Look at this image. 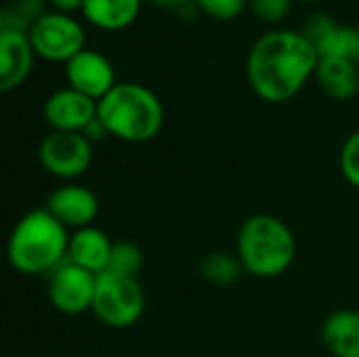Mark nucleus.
<instances>
[{
    "label": "nucleus",
    "instance_id": "nucleus-1",
    "mask_svg": "<svg viewBox=\"0 0 359 357\" xmlns=\"http://www.w3.org/2000/svg\"><path fill=\"white\" fill-rule=\"evenodd\" d=\"M320 55L303 32L273 29L263 34L246 59V78L255 95L267 103L294 99L316 74Z\"/></svg>",
    "mask_w": 359,
    "mask_h": 357
},
{
    "label": "nucleus",
    "instance_id": "nucleus-2",
    "mask_svg": "<svg viewBox=\"0 0 359 357\" xmlns=\"http://www.w3.org/2000/svg\"><path fill=\"white\" fill-rule=\"evenodd\" d=\"M69 229L46 208L25 213L13 227L6 244L11 267L21 276L50 274L67 259Z\"/></svg>",
    "mask_w": 359,
    "mask_h": 357
},
{
    "label": "nucleus",
    "instance_id": "nucleus-3",
    "mask_svg": "<svg viewBox=\"0 0 359 357\" xmlns=\"http://www.w3.org/2000/svg\"><path fill=\"white\" fill-rule=\"evenodd\" d=\"M97 116L109 137L126 143H147L164 126L162 101L137 82H118L97 103Z\"/></svg>",
    "mask_w": 359,
    "mask_h": 357
},
{
    "label": "nucleus",
    "instance_id": "nucleus-4",
    "mask_svg": "<svg viewBox=\"0 0 359 357\" xmlns=\"http://www.w3.org/2000/svg\"><path fill=\"white\" fill-rule=\"evenodd\" d=\"M297 257L292 229L273 215H252L238 231V259L246 274L259 280L284 276Z\"/></svg>",
    "mask_w": 359,
    "mask_h": 357
},
{
    "label": "nucleus",
    "instance_id": "nucleus-5",
    "mask_svg": "<svg viewBox=\"0 0 359 357\" xmlns=\"http://www.w3.org/2000/svg\"><path fill=\"white\" fill-rule=\"evenodd\" d=\"M145 311V292L137 278H124L109 271L97 276L93 314L109 328L124 330L135 326Z\"/></svg>",
    "mask_w": 359,
    "mask_h": 357
},
{
    "label": "nucleus",
    "instance_id": "nucleus-6",
    "mask_svg": "<svg viewBox=\"0 0 359 357\" xmlns=\"http://www.w3.org/2000/svg\"><path fill=\"white\" fill-rule=\"evenodd\" d=\"M27 36L34 53L46 61L67 63L72 57L86 48L84 27L72 15L59 11H48L40 15L32 23Z\"/></svg>",
    "mask_w": 359,
    "mask_h": 357
},
{
    "label": "nucleus",
    "instance_id": "nucleus-7",
    "mask_svg": "<svg viewBox=\"0 0 359 357\" xmlns=\"http://www.w3.org/2000/svg\"><path fill=\"white\" fill-rule=\"evenodd\" d=\"M42 168L63 181L82 177L93 162V143L82 133L50 130L38 147Z\"/></svg>",
    "mask_w": 359,
    "mask_h": 357
},
{
    "label": "nucleus",
    "instance_id": "nucleus-8",
    "mask_svg": "<svg viewBox=\"0 0 359 357\" xmlns=\"http://www.w3.org/2000/svg\"><path fill=\"white\" fill-rule=\"evenodd\" d=\"M95 290L97 274L86 271L69 259L48 274V301L59 314L80 316L84 311H93Z\"/></svg>",
    "mask_w": 359,
    "mask_h": 357
},
{
    "label": "nucleus",
    "instance_id": "nucleus-9",
    "mask_svg": "<svg viewBox=\"0 0 359 357\" xmlns=\"http://www.w3.org/2000/svg\"><path fill=\"white\" fill-rule=\"evenodd\" d=\"M303 36L313 44L320 59H347L359 61V29L353 25H341L324 13L309 17Z\"/></svg>",
    "mask_w": 359,
    "mask_h": 357
},
{
    "label": "nucleus",
    "instance_id": "nucleus-10",
    "mask_svg": "<svg viewBox=\"0 0 359 357\" xmlns=\"http://www.w3.org/2000/svg\"><path fill=\"white\" fill-rule=\"evenodd\" d=\"M65 78L72 88L97 103L118 84L114 65L99 50L84 48L65 63Z\"/></svg>",
    "mask_w": 359,
    "mask_h": 357
},
{
    "label": "nucleus",
    "instance_id": "nucleus-11",
    "mask_svg": "<svg viewBox=\"0 0 359 357\" xmlns=\"http://www.w3.org/2000/svg\"><path fill=\"white\" fill-rule=\"evenodd\" d=\"M42 116L53 130L82 133L97 118V101L76 88H59L44 101Z\"/></svg>",
    "mask_w": 359,
    "mask_h": 357
},
{
    "label": "nucleus",
    "instance_id": "nucleus-12",
    "mask_svg": "<svg viewBox=\"0 0 359 357\" xmlns=\"http://www.w3.org/2000/svg\"><path fill=\"white\" fill-rule=\"evenodd\" d=\"M44 208L67 229H82L90 227L95 219L99 217L101 204L95 191H90L84 185L67 183L59 189H55L48 198Z\"/></svg>",
    "mask_w": 359,
    "mask_h": 357
},
{
    "label": "nucleus",
    "instance_id": "nucleus-13",
    "mask_svg": "<svg viewBox=\"0 0 359 357\" xmlns=\"http://www.w3.org/2000/svg\"><path fill=\"white\" fill-rule=\"evenodd\" d=\"M34 46L27 32L0 27V90L19 88L34 67Z\"/></svg>",
    "mask_w": 359,
    "mask_h": 357
},
{
    "label": "nucleus",
    "instance_id": "nucleus-14",
    "mask_svg": "<svg viewBox=\"0 0 359 357\" xmlns=\"http://www.w3.org/2000/svg\"><path fill=\"white\" fill-rule=\"evenodd\" d=\"M114 242L105 231L99 227H82L76 229L69 236V248H67V259L80 267H84L90 274H103L107 269L109 257H111Z\"/></svg>",
    "mask_w": 359,
    "mask_h": 357
},
{
    "label": "nucleus",
    "instance_id": "nucleus-15",
    "mask_svg": "<svg viewBox=\"0 0 359 357\" xmlns=\"http://www.w3.org/2000/svg\"><path fill=\"white\" fill-rule=\"evenodd\" d=\"M322 341L334 357H359V311H332L322 324Z\"/></svg>",
    "mask_w": 359,
    "mask_h": 357
},
{
    "label": "nucleus",
    "instance_id": "nucleus-16",
    "mask_svg": "<svg viewBox=\"0 0 359 357\" xmlns=\"http://www.w3.org/2000/svg\"><path fill=\"white\" fill-rule=\"evenodd\" d=\"M143 0H84V19L105 32H120L135 23Z\"/></svg>",
    "mask_w": 359,
    "mask_h": 357
},
{
    "label": "nucleus",
    "instance_id": "nucleus-17",
    "mask_svg": "<svg viewBox=\"0 0 359 357\" xmlns=\"http://www.w3.org/2000/svg\"><path fill=\"white\" fill-rule=\"evenodd\" d=\"M316 78L322 90L337 99L347 101L353 99L359 93V72L358 63L347 59H320Z\"/></svg>",
    "mask_w": 359,
    "mask_h": 357
},
{
    "label": "nucleus",
    "instance_id": "nucleus-18",
    "mask_svg": "<svg viewBox=\"0 0 359 357\" xmlns=\"http://www.w3.org/2000/svg\"><path fill=\"white\" fill-rule=\"evenodd\" d=\"M200 271H202V278L208 284L219 286V288H227V286L240 282V278L246 274L240 259H238V255L233 257L231 252H225V250L208 252L202 259Z\"/></svg>",
    "mask_w": 359,
    "mask_h": 357
},
{
    "label": "nucleus",
    "instance_id": "nucleus-19",
    "mask_svg": "<svg viewBox=\"0 0 359 357\" xmlns=\"http://www.w3.org/2000/svg\"><path fill=\"white\" fill-rule=\"evenodd\" d=\"M42 8H44L42 0H13L8 6H4L0 15V27L29 32L32 23L40 15H44Z\"/></svg>",
    "mask_w": 359,
    "mask_h": 357
},
{
    "label": "nucleus",
    "instance_id": "nucleus-20",
    "mask_svg": "<svg viewBox=\"0 0 359 357\" xmlns=\"http://www.w3.org/2000/svg\"><path fill=\"white\" fill-rule=\"evenodd\" d=\"M143 267V252L133 242H114L111 257L107 263L109 274L124 276V278H137V274Z\"/></svg>",
    "mask_w": 359,
    "mask_h": 357
},
{
    "label": "nucleus",
    "instance_id": "nucleus-21",
    "mask_svg": "<svg viewBox=\"0 0 359 357\" xmlns=\"http://www.w3.org/2000/svg\"><path fill=\"white\" fill-rule=\"evenodd\" d=\"M341 170L349 185L359 189V130L347 137L341 149Z\"/></svg>",
    "mask_w": 359,
    "mask_h": 357
},
{
    "label": "nucleus",
    "instance_id": "nucleus-22",
    "mask_svg": "<svg viewBox=\"0 0 359 357\" xmlns=\"http://www.w3.org/2000/svg\"><path fill=\"white\" fill-rule=\"evenodd\" d=\"M194 2L208 17L221 19V21H229V19L238 17L246 6V0H194Z\"/></svg>",
    "mask_w": 359,
    "mask_h": 357
},
{
    "label": "nucleus",
    "instance_id": "nucleus-23",
    "mask_svg": "<svg viewBox=\"0 0 359 357\" xmlns=\"http://www.w3.org/2000/svg\"><path fill=\"white\" fill-rule=\"evenodd\" d=\"M292 0H252V13L265 23H278L290 13Z\"/></svg>",
    "mask_w": 359,
    "mask_h": 357
},
{
    "label": "nucleus",
    "instance_id": "nucleus-24",
    "mask_svg": "<svg viewBox=\"0 0 359 357\" xmlns=\"http://www.w3.org/2000/svg\"><path fill=\"white\" fill-rule=\"evenodd\" d=\"M53 6H55V11H59V13H74V11H82V4H84V0H48Z\"/></svg>",
    "mask_w": 359,
    "mask_h": 357
},
{
    "label": "nucleus",
    "instance_id": "nucleus-25",
    "mask_svg": "<svg viewBox=\"0 0 359 357\" xmlns=\"http://www.w3.org/2000/svg\"><path fill=\"white\" fill-rule=\"evenodd\" d=\"M147 2H151V4H156V6H181V4H185L187 0H147Z\"/></svg>",
    "mask_w": 359,
    "mask_h": 357
},
{
    "label": "nucleus",
    "instance_id": "nucleus-26",
    "mask_svg": "<svg viewBox=\"0 0 359 357\" xmlns=\"http://www.w3.org/2000/svg\"><path fill=\"white\" fill-rule=\"evenodd\" d=\"M301 2H316V0H301Z\"/></svg>",
    "mask_w": 359,
    "mask_h": 357
}]
</instances>
